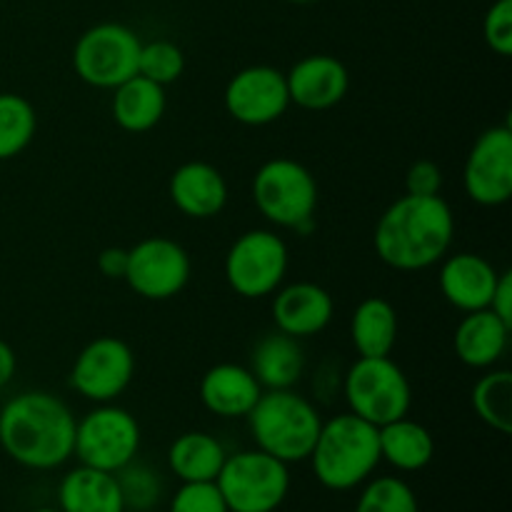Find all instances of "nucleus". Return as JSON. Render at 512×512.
Instances as JSON below:
<instances>
[{"label":"nucleus","mask_w":512,"mask_h":512,"mask_svg":"<svg viewBox=\"0 0 512 512\" xmlns=\"http://www.w3.org/2000/svg\"><path fill=\"white\" fill-rule=\"evenodd\" d=\"M475 415L500 435L512 433V373L505 368H488L470 393Z\"/></svg>","instance_id":"obj_27"},{"label":"nucleus","mask_w":512,"mask_h":512,"mask_svg":"<svg viewBox=\"0 0 512 512\" xmlns=\"http://www.w3.org/2000/svg\"><path fill=\"white\" fill-rule=\"evenodd\" d=\"M170 512H230L215 483H183L173 495Z\"/></svg>","instance_id":"obj_33"},{"label":"nucleus","mask_w":512,"mask_h":512,"mask_svg":"<svg viewBox=\"0 0 512 512\" xmlns=\"http://www.w3.org/2000/svg\"><path fill=\"white\" fill-rule=\"evenodd\" d=\"M190 275H193V263L188 250L175 240L153 235L128 248L125 283L140 298L153 303L175 298L188 288Z\"/></svg>","instance_id":"obj_12"},{"label":"nucleus","mask_w":512,"mask_h":512,"mask_svg":"<svg viewBox=\"0 0 512 512\" xmlns=\"http://www.w3.org/2000/svg\"><path fill=\"white\" fill-rule=\"evenodd\" d=\"M310 460L323 488L338 493L358 488L380 465L378 428L353 413L323 420Z\"/></svg>","instance_id":"obj_3"},{"label":"nucleus","mask_w":512,"mask_h":512,"mask_svg":"<svg viewBox=\"0 0 512 512\" xmlns=\"http://www.w3.org/2000/svg\"><path fill=\"white\" fill-rule=\"evenodd\" d=\"M230 512H273L290 490V470L263 450L228 455L215 478Z\"/></svg>","instance_id":"obj_7"},{"label":"nucleus","mask_w":512,"mask_h":512,"mask_svg":"<svg viewBox=\"0 0 512 512\" xmlns=\"http://www.w3.org/2000/svg\"><path fill=\"white\" fill-rule=\"evenodd\" d=\"M335 313L333 295L318 283L280 285L273 293V323L275 330L295 340L315 338L330 325Z\"/></svg>","instance_id":"obj_16"},{"label":"nucleus","mask_w":512,"mask_h":512,"mask_svg":"<svg viewBox=\"0 0 512 512\" xmlns=\"http://www.w3.org/2000/svg\"><path fill=\"white\" fill-rule=\"evenodd\" d=\"M120 485V493H123L125 508L135 510H148L158 503L160 498V478L145 465L133 463L125 465L123 470L115 473Z\"/></svg>","instance_id":"obj_31"},{"label":"nucleus","mask_w":512,"mask_h":512,"mask_svg":"<svg viewBox=\"0 0 512 512\" xmlns=\"http://www.w3.org/2000/svg\"><path fill=\"white\" fill-rule=\"evenodd\" d=\"M355 512H420L413 488L400 478H378L365 485Z\"/></svg>","instance_id":"obj_30"},{"label":"nucleus","mask_w":512,"mask_h":512,"mask_svg":"<svg viewBox=\"0 0 512 512\" xmlns=\"http://www.w3.org/2000/svg\"><path fill=\"white\" fill-rule=\"evenodd\" d=\"M285 3H293V5H313V3H320V0H285Z\"/></svg>","instance_id":"obj_38"},{"label":"nucleus","mask_w":512,"mask_h":512,"mask_svg":"<svg viewBox=\"0 0 512 512\" xmlns=\"http://www.w3.org/2000/svg\"><path fill=\"white\" fill-rule=\"evenodd\" d=\"M245 418L258 450L283 460L285 465L308 460L323 428L318 408L293 388L263 390Z\"/></svg>","instance_id":"obj_4"},{"label":"nucleus","mask_w":512,"mask_h":512,"mask_svg":"<svg viewBox=\"0 0 512 512\" xmlns=\"http://www.w3.org/2000/svg\"><path fill=\"white\" fill-rule=\"evenodd\" d=\"M140 450V425L133 413L115 403L95 405L75 423L73 455L80 465L118 473Z\"/></svg>","instance_id":"obj_9"},{"label":"nucleus","mask_w":512,"mask_h":512,"mask_svg":"<svg viewBox=\"0 0 512 512\" xmlns=\"http://www.w3.org/2000/svg\"><path fill=\"white\" fill-rule=\"evenodd\" d=\"M253 203L275 228H313L318 210V183L303 163L293 158H273L253 175Z\"/></svg>","instance_id":"obj_5"},{"label":"nucleus","mask_w":512,"mask_h":512,"mask_svg":"<svg viewBox=\"0 0 512 512\" xmlns=\"http://www.w3.org/2000/svg\"><path fill=\"white\" fill-rule=\"evenodd\" d=\"M135 378V353L123 338L100 335L73 360L70 388L93 405L115 403Z\"/></svg>","instance_id":"obj_11"},{"label":"nucleus","mask_w":512,"mask_h":512,"mask_svg":"<svg viewBox=\"0 0 512 512\" xmlns=\"http://www.w3.org/2000/svg\"><path fill=\"white\" fill-rule=\"evenodd\" d=\"M463 188L473 203L500 208L512 198V128L508 123L483 130L463 165Z\"/></svg>","instance_id":"obj_13"},{"label":"nucleus","mask_w":512,"mask_h":512,"mask_svg":"<svg viewBox=\"0 0 512 512\" xmlns=\"http://www.w3.org/2000/svg\"><path fill=\"white\" fill-rule=\"evenodd\" d=\"M290 268L288 243L275 230H245L225 253L223 273L235 295L260 300L283 285Z\"/></svg>","instance_id":"obj_8"},{"label":"nucleus","mask_w":512,"mask_h":512,"mask_svg":"<svg viewBox=\"0 0 512 512\" xmlns=\"http://www.w3.org/2000/svg\"><path fill=\"white\" fill-rule=\"evenodd\" d=\"M33 512H63V510H55V508H38V510H33Z\"/></svg>","instance_id":"obj_39"},{"label":"nucleus","mask_w":512,"mask_h":512,"mask_svg":"<svg viewBox=\"0 0 512 512\" xmlns=\"http://www.w3.org/2000/svg\"><path fill=\"white\" fill-rule=\"evenodd\" d=\"M455 215L440 195L398 198L380 215L373 233V248L388 268L418 273L433 268L453 248Z\"/></svg>","instance_id":"obj_1"},{"label":"nucleus","mask_w":512,"mask_h":512,"mask_svg":"<svg viewBox=\"0 0 512 512\" xmlns=\"http://www.w3.org/2000/svg\"><path fill=\"white\" fill-rule=\"evenodd\" d=\"M143 40L123 23H98L85 30L73 45V70L83 83L113 90L138 75Z\"/></svg>","instance_id":"obj_10"},{"label":"nucleus","mask_w":512,"mask_h":512,"mask_svg":"<svg viewBox=\"0 0 512 512\" xmlns=\"http://www.w3.org/2000/svg\"><path fill=\"white\" fill-rule=\"evenodd\" d=\"M225 458L223 443L203 430L178 435L168 450L170 470L183 483H215Z\"/></svg>","instance_id":"obj_25"},{"label":"nucleus","mask_w":512,"mask_h":512,"mask_svg":"<svg viewBox=\"0 0 512 512\" xmlns=\"http://www.w3.org/2000/svg\"><path fill=\"white\" fill-rule=\"evenodd\" d=\"M483 40L495 55H512V0H495L483 18Z\"/></svg>","instance_id":"obj_32"},{"label":"nucleus","mask_w":512,"mask_h":512,"mask_svg":"<svg viewBox=\"0 0 512 512\" xmlns=\"http://www.w3.org/2000/svg\"><path fill=\"white\" fill-rule=\"evenodd\" d=\"M343 395L350 413L375 428L405 418L413 405V385L390 355L355 360L343 378Z\"/></svg>","instance_id":"obj_6"},{"label":"nucleus","mask_w":512,"mask_h":512,"mask_svg":"<svg viewBox=\"0 0 512 512\" xmlns=\"http://www.w3.org/2000/svg\"><path fill=\"white\" fill-rule=\"evenodd\" d=\"M443 190V170L433 160H415L405 173V193L408 195H440Z\"/></svg>","instance_id":"obj_34"},{"label":"nucleus","mask_w":512,"mask_h":512,"mask_svg":"<svg viewBox=\"0 0 512 512\" xmlns=\"http://www.w3.org/2000/svg\"><path fill=\"white\" fill-rule=\"evenodd\" d=\"M488 310H493L503 323H508L512 328V273L510 270H503V273H500Z\"/></svg>","instance_id":"obj_36"},{"label":"nucleus","mask_w":512,"mask_h":512,"mask_svg":"<svg viewBox=\"0 0 512 512\" xmlns=\"http://www.w3.org/2000/svg\"><path fill=\"white\" fill-rule=\"evenodd\" d=\"M230 118L248 128H263L283 118L290 108L283 70L273 65H248L228 80L223 93Z\"/></svg>","instance_id":"obj_14"},{"label":"nucleus","mask_w":512,"mask_h":512,"mask_svg":"<svg viewBox=\"0 0 512 512\" xmlns=\"http://www.w3.org/2000/svg\"><path fill=\"white\" fill-rule=\"evenodd\" d=\"M250 370L263 390L293 388L305 373L303 345L280 330L263 335L250 353Z\"/></svg>","instance_id":"obj_22"},{"label":"nucleus","mask_w":512,"mask_h":512,"mask_svg":"<svg viewBox=\"0 0 512 512\" xmlns=\"http://www.w3.org/2000/svg\"><path fill=\"white\" fill-rule=\"evenodd\" d=\"M185 73V53L173 40H150L140 45L138 75L158 85H170Z\"/></svg>","instance_id":"obj_29"},{"label":"nucleus","mask_w":512,"mask_h":512,"mask_svg":"<svg viewBox=\"0 0 512 512\" xmlns=\"http://www.w3.org/2000/svg\"><path fill=\"white\" fill-rule=\"evenodd\" d=\"M75 415L48 390H25L0 408V448L28 470H55L73 458Z\"/></svg>","instance_id":"obj_2"},{"label":"nucleus","mask_w":512,"mask_h":512,"mask_svg":"<svg viewBox=\"0 0 512 512\" xmlns=\"http://www.w3.org/2000/svg\"><path fill=\"white\" fill-rule=\"evenodd\" d=\"M175 208L193 220L218 218L228 205V183L215 165L205 160H188L178 165L168 183Z\"/></svg>","instance_id":"obj_18"},{"label":"nucleus","mask_w":512,"mask_h":512,"mask_svg":"<svg viewBox=\"0 0 512 512\" xmlns=\"http://www.w3.org/2000/svg\"><path fill=\"white\" fill-rule=\"evenodd\" d=\"M285 83H288L290 105L320 113L343 103L350 90V73L343 60L335 55L315 53L300 58L285 73Z\"/></svg>","instance_id":"obj_15"},{"label":"nucleus","mask_w":512,"mask_h":512,"mask_svg":"<svg viewBox=\"0 0 512 512\" xmlns=\"http://www.w3.org/2000/svg\"><path fill=\"white\" fill-rule=\"evenodd\" d=\"M438 285L443 298L460 313H473L490 305L500 270L478 253H453L440 260Z\"/></svg>","instance_id":"obj_17"},{"label":"nucleus","mask_w":512,"mask_h":512,"mask_svg":"<svg viewBox=\"0 0 512 512\" xmlns=\"http://www.w3.org/2000/svg\"><path fill=\"white\" fill-rule=\"evenodd\" d=\"M380 460L390 463L393 468L415 473L430 465L435 455V440L425 425L415 423L408 415L393 420V423L378 428Z\"/></svg>","instance_id":"obj_26"},{"label":"nucleus","mask_w":512,"mask_h":512,"mask_svg":"<svg viewBox=\"0 0 512 512\" xmlns=\"http://www.w3.org/2000/svg\"><path fill=\"white\" fill-rule=\"evenodd\" d=\"M200 403L225 420L245 418L263 395L253 370L240 363H218L200 378Z\"/></svg>","instance_id":"obj_19"},{"label":"nucleus","mask_w":512,"mask_h":512,"mask_svg":"<svg viewBox=\"0 0 512 512\" xmlns=\"http://www.w3.org/2000/svg\"><path fill=\"white\" fill-rule=\"evenodd\" d=\"M350 343L358 358H383L398 343V310L383 295L360 300L350 318Z\"/></svg>","instance_id":"obj_23"},{"label":"nucleus","mask_w":512,"mask_h":512,"mask_svg":"<svg viewBox=\"0 0 512 512\" xmlns=\"http://www.w3.org/2000/svg\"><path fill=\"white\" fill-rule=\"evenodd\" d=\"M98 270L108 280H125V273H128V248L110 245V248L100 250Z\"/></svg>","instance_id":"obj_35"},{"label":"nucleus","mask_w":512,"mask_h":512,"mask_svg":"<svg viewBox=\"0 0 512 512\" xmlns=\"http://www.w3.org/2000/svg\"><path fill=\"white\" fill-rule=\"evenodd\" d=\"M58 503L63 512H125L115 473L88 465H80L65 475L58 488Z\"/></svg>","instance_id":"obj_24"},{"label":"nucleus","mask_w":512,"mask_h":512,"mask_svg":"<svg viewBox=\"0 0 512 512\" xmlns=\"http://www.w3.org/2000/svg\"><path fill=\"white\" fill-rule=\"evenodd\" d=\"M38 115L33 103L18 93H0V160H13L35 138Z\"/></svg>","instance_id":"obj_28"},{"label":"nucleus","mask_w":512,"mask_h":512,"mask_svg":"<svg viewBox=\"0 0 512 512\" xmlns=\"http://www.w3.org/2000/svg\"><path fill=\"white\" fill-rule=\"evenodd\" d=\"M165 108H168L165 88L143 75H133L120 83L118 88H113V98H110V115L115 125L133 135L153 130L163 120Z\"/></svg>","instance_id":"obj_21"},{"label":"nucleus","mask_w":512,"mask_h":512,"mask_svg":"<svg viewBox=\"0 0 512 512\" xmlns=\"http://www.w3.org/2000/svg\"><path fill=\"white\" fill-rule=\"evenodd\" d=\"M510 330V325L488 308L465 313L453 335L455 355L473 370L495 368L508 350Z\"/></svg>","instance_id":"obj_20"},{"label":"nucleus","mask_w":512,"mask_h":512,"mask_svg":"<svg viewBox=\"0 0 512 512\" xmlns=\"http://www.w3.org/2000/svg\"><path fill=\"white\" fill-rule=\"evenodd\" d=\"M15 368H18V358H15V350L0 338V390L13 380Z\"/></svg>","instance_id":"obj_37"}]
</instances>
